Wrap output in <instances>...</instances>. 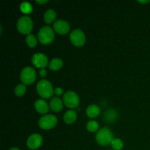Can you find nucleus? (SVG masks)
I'll return each mask as SVG.
<instances>
[{"label":"nucleus","instance_id":"1","mask_svg":"<svg viewBox=\"0 0 150 150\" xmlns=\"http://www.w3.org/2000/svg\"><path fill=\"white\" fill-rule=\"evenodd\" d=\"M95 139L100 146H107L111 144L114 138L113 133L108 127H103L98 131Z\"/></svg>","mask_w":150,"mask_h":150},{"label":"nucleus","instance_id":"8","mask_svg":"<svg viewBox=\"0 0 150 150\" xmlns=\"http://www.w3.org/2000/svg\"><path fill=\"white\" fill-rule=\"evenodd\" d=\"M70 41L76 46H81L85 43L86 36L81 29H73L70 35Z\"/></svg>","mask_w":150,"mask_h":150},{"label":"nucleus","instance_id":"7","mask_svg":"<svg viewBox=\"0 0 150 150\" xmlns=\"http://www.w3.org/2000/svg\"><path fill=\"white\" fill-rule=\"evenodd\" d=\"M63 102L64 105L68 108H76L79 105V97L77 94L73 91H67L64 93L63 96Z\"/></svg>","mask_w":150,"mask_h":150},{"label":"nucleus","instance_id":"18","mask_svg":"<svg viewBox=\"0 0 150 150\" xmlns=\"http://www.w3.org/2000/svg\"><path fill=\"white\" fill-rule=\"evenodd\" d=\"M63 65V61L60 58H54L48 64V67L51 70H58L62 67Z\"/></svg>","mask_w":150,"mask_h":150},{"label":"nucleus","instance_id":"2","mask_svg":"<svg viewBox=\"0 0 150 150\" xmlns=\"http://www.w3.org/2000/svg\"><path fill=\"white\" fill-rule=\"evenodd\" d=\"M37 91L40 96L43 98H51L54 92L51 82L45 79H42L38 82L37 84Z\"/></svg>","mask_w":150,"mask_h":150},{"label":"nucleus","instance_id":"5","mask_svg":"<svg viewBox=\"0 0 150 150\" xmlns=\"http://www.w3.org/2000/svg\"><path fill=\"white\" fill-rule=\"evenodd\" d=\"M20 79L23 84H32L36 79V71L32 67H24L21 72Z\"/></svg>","mask_w":150,"mask_h":150},{"label":"nucleus","instance_id":"4","mask_svg":"<svg viewBox=\"0 0 150 150\" xmlns=\"http://www.w3.org/2000/svg\"><path fill=\"white\" fill-rule=\"evenodd\" d=\"M38 39L42 44H49L54 40V32L51 27L48 26H44L40 29L38 32Z\"/></svg>","mask_w":150,"mask_h":150},{"label":"nucleus","instance_id":"13","mask_svg":"<svg viewBox=\"0 0 150 150\" xmlns=\"http://www.w3.org/2000/svg\"><path fill=\"white\" fill-rule=\"evenodd\" d=\"M50 108L54 112H59L63 108V102L58 97H53L50 101Z\"/></svg>","mask_w":150,"mask_h":150},{"label":"nucleus","instance_id":"16","mask_svg":"<svg viewBox=\"0 0 150 150\" xmlns=\"http://www.w3.org/2000/svg\"><path fill=\"white\" fill-rule=\"evenodd\" d=\"M64 121L67 124H72L77 119V114L76 111L74 110H69V111H66L65 114H64Z\"/></svg>","mask_w":150,"mask_h":150},{"label":"nucleus","instance_id":"24","mask_svg":"<svg viewBox=\"0 0 150 150\" xmlns=\"http://www.w3.org/2000/svg\"><path fill=\"white\" fill-rule=\"evenodd\" d=\"M54 93L57 95H61L63 94V89L61 87H57L54 89Z\"/></svg>","mask_w":150,"mask_h":150},{"label":"nucleus","instance_id":"6","mask_svg":"<svg viewBox=\"0 0 150 150\" xmlns=\"http://www.w3.org/2000/svg\"><path fill=\"white\" fill-rule=\"evenodd\" d=\"M57 124V118L53 114H47L41 117L38 121V125L43 130H49L55 127Z\"/></svg>","mask_w":150,"mask_h":150},{"label":"nucleus","instance_id":"12","mask_svg":"<svg viewBox=\"0 0 150 150\" xmlns=\"http://www.w3.org/2000/svg\"><path fill=\"white\" fill-rule=\"evenodd\" d=\"M49 106L50 105H48V103L44 100L38 99L35 103V108L40 114H47L49 111Z\"/></svg>","mask_w":150,"mask_h":150},{"label":"nucleus","instance_id":"20","mask_svg":"<svg viewBox=\"0 0 150 150\" xmlns=\"http://www.w3.org/2000/svg\"><path fill=\"white\" fill-rule=\"evenodd\" d=\"M86 129L89 132H95L99 129V124L95 120H90L86 124Z\"/></svg>","mask_w":150,"mask_h":150},{"label":"nucleus","instance_id":"11","mask_svg":"<svg viewBox=\"0 0 150 150\" xmlns=\"http://www.w3.org/2000/svg\"><path fill=\"white\" fill-rule=\"evenodd\" d=\"M54 29L59 34L64 35L70 30V25L68 22L63 19H59L54 23Z\"/></svg>","mask_w":150,"mask_h":150},{"label":"nucleus","instance_id":"27","mask_svg":"<svg viewBox=\"0 0 150 150\" xmlns=\"http://www.w3.org/2000/svg\"><path fill=\"white\" fill-rule=\"evenodd\" d=\"M139 1V2H140V3H143V4H144V3L149 2V1H148V0H145V1Z\"/></svg>","mask_w":150,"mask_h":150},{"label":"nucleus","instance_id":"17","mask_svg":"<svg viewBox=\"0 0 150 150\" xmlns=\"http://www.w3.org/2000/svg\"><path fill=\"white\" fill-rule=\"evenodd\" d=\"M57 17V13L53 9H48L44 13V21L46 23H51Z\"/></svg>","mask_w":150,"mask_h":150},{"label":"nucleus","instance_id":"26","mask_svg":"<svg viewBox=\"0 0 150 150\" xmlns=\"http://www.w3.org/2000/svg\"><path fill=\"white\" fill-rule=\"evenodd\" d=\"M36 2L38 3V4H45L46 2H48V0H36Z\"/></svg>","mask_w":150,"mask_h":150},{"label":"nucleus","instance_id":"15","mask_svg":"<svg viewBox=\"0 0 150 150\" xmlns=\"http://www.w3.org/2000/svg\"><path fill=\"white\" fill-rule=\"evenodd\" d=\"M103 118L108 122H113L118 118V112L115 109H108L104 113Z\"/></svg>","mask_w":150,"mask_h":150},{"label":"nucleus","instance_id":"25","mask_svg":"<svg viewBox=\"0 0 150 150\" xmlns=\"http://www.w3.org/2000/svg\"><path fill=\"white\" fill-rule=\"evenodd\" d=\"M46 74H47L46 70H45L44 68L41 69L40 71V75L41 76V77H45V76H46Z\"/></svg>","mask_w":150,"mask_h":150},{"label":"nucleus","instance_id":"28","mask_svg":"<svg viewBox=\"0 0 150 150\" xmlns=\"http://www.w3.org/2000/svg\"><path fill=\"white\" fill-rule=\"evenodd\" d=\"M9 150H21V149H18V148H17V147H12V148H10Z\"/></svg>","mask_w":150,"mask_h":150},{"label":"nucleus","instance_id":"21","mask_svg":"<svg viewBox=\"0 0 150 150\" xmlns=\"http://www.w3.org/2000/svg\"><path fill=\"white\" fill-rule=\"evenodd\" d=\"M20 10H21L22 13L28 14L32 11V6L29 2L23 1L20 4Z\"/></svg>","mask_w":150,"mask_h":150},{"label":"nucleus","instance_id":"19","mask_svg":"<svg viewBox=\"0 0 150 150\" xmlns=\"http://www.w3.org/2000/svg\"><path fill=\"white\" fill-rule=\"evenodd\" d=\"M26 42L30 48H34V47L36 46L37 43H38V40H37L36 37H35L33 34L31 33L27 35V36H26Z\"/></svg>","mask_w":150,"mask_h":150},{"label":"nucleus","instance_id":"23","mask_svg":"<svg viewBox=\"0 0 150 150\" xmlns=\"http://www.w3.org/2000/svg\"><path fill=\"white\" fill-rule=\"evenodd\" d=\"M26 88L25 84L23 83H20V84H18L17 86L15 88V94L17 96H22V95H24L26 93Z\"/></svg>","mask_w":150,"mask_h":150},{"label":"nucleus","instance_id":"14","mask_svg":"<svg viewBox=\"0 0 150 150\" xmlns=\"http://www.w3.org/2000/svg\"><path fill=\"white\" fill-rule=\"evenodd\" d=\"M100 108L98 105H95V104L89 105L86 110V115L90 118L97 117L100 114Z\"/></svg>","mask_w":150,"mask_h":150},{"label":"nucleus","instance_id":"3","mask_svg":"<svg viewBox=\"0 0 150 150\" xmlns=\"http://www.w3.org/2000/svg\"><path fill=\"white\" fill-rule=\"evenodd\" d=\"M33 27V22L29 16H23L19 18L17 22V29L19 32L24 35H29Z\"/></svg>","mask_w":150,"mask_h":150},{"label":"nucleus","instance_id":"10","mask_svg":"<svg viewBox=\"0 0 150 150\" xmlns=\"http://www.w3.org/2000/svg\"><path fill=\"white\" fill-rule=\"evenodd\" d=\"M42 137L39 133L32 134L26 141L27 146L30 149H37L42 145Z\"/></svg>","mask_w":150,"mask_h":150},{"label":"nucleus","instance_id":"9","mask_svg":"<svg viewBox=\"0 0 150 150\" xmlns=\"http://www.w3.org/2000/svg\"><path fill=\"white\" fill-rule=\"evenodd\" d=\"M32 62L35 67L42 69L48 64V59L45 54L42 53H37L32 56Z\"/></svg>","mask_w":150,"mask_h":150},{"label":"nucleus","instance_id":"22","mask_svg":"<svg viewBox=\"0 0 150 150\" xmlns=\"http://www.w3.org/2000/svg\"><path fill=\"white\" fill-rule=\"evenodd\" d=\"M111 145L114 150H121L124 146V143L120 139H114Z\"/></svg>","mask_w":150,"mask_h":150}]
</instances>
